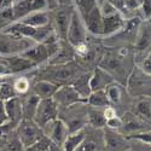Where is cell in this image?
<instances>
[{
    "mask_svg": "<svg viewBox=\"0 0 151 151\" xmlns=\"http://www.w3.org/2000/svg\"><path fill=\"white\" fill-rule=\"evenodd\" d=\"M39 102H40V98L37 96H35L33 92H29L28 94L21 97L23 119H34V115H35V111H36Z\"/></svg>",
    "mask_w": 151,
    "mask_h": 151,
    "instance_id": "cell-29",
    "label": "cell"
},
{
    "mask_svg": "<svg viewBox=\"0 0 151 151\" xmlns=\"http://www.w3.org/2000/svg\"><path fill=\"white\" fill-rule=\"evenodd\" d=\"M5 63H6V65L9 68L11 76H14V75L26 74V73H29V71L34 70L35 68H37L30 59H28L26 56H23V55L6 57Z\"/></svg>",
    "mask_w": 151,
    "mask_h": 151,
    "instance_id": "cell-17",
    "label": "cell"
},
{
    "mask_svg": "<svg viewBox=\"0 0 151 151\" xmlns=\"http://www.w3.org/2000/svg\"><path fill=\"white\" fill-rule=\"evenodd\" d=\"M129 142H131V149L133 151H151V146H149L139 140L129 139Z\"/></svg>",
    "mask_w": 151,
    "mask_h": 151,
    "instance_id": "cell-41",
    "label": "cell"
},
{
    "mask_svg": "<svg viewBox=\"0 0 151 151\" xmlns=\"http://www.w3.org/2000/svg\"><path fill=\"white\" fill-rule=\"evenodd\" d=\"M34 44L35 41L29 37L19 36L6 30L0 32V56L1 57L6 58L11 56L22 55Z\"/></svg>",
    "mask_w": 151,
    "mask_h": 151,
    "instance_id": "cell-5",
    "label": "cell"
},
{
    "mask_svg": "<svg viewBox=\"0 0 151 151\" xmlns=\"http://www.w3.org/2000/svg\"><path fill=\"white\" fill-rule=\"evenodd\" d=\"M132 50L135 64H139L151 52V19H143L140 22Z\"/></svg>",
    "mask_w": 151,
    "mask_h": 151,
    "instance_id": "cell-6",
    "label": "cell"
},
{
    "mask_svg": "<svg viewBox=\"0 0 151 151\" xmlns=\"http://www.w3.org/2000/svg\"><path fill=\"white\" fill-rule=\"evenodd\" d=\"M128 139L139 140V142H142V143L151 146V129L144 131V132H140V133H137V134H133V135L128 137Z\"/></svg>",
    "mask_w": 151,
    "mask_h": 151,
    "instance_id": "cell-39",
    "label": "cell"
},
{
    "mask_svg": "<svg viewBox=\"0 0 151 151\" xmlns=\"http://www.w3.org/2000/svg\"><path fill=\"white\" fill-rule=\"evenodd\" d=\"M126 23V18L120 14L119 11L114 12L111 15L103 16V32L102 37H108L116 34Z\"/></svg>",
    "mask_w": 151,
    "mask_h": 151,
    "instance_id": "cell-19",
    "label": "cell"
},
{
    "mask_svg": "<svg viewBox=\"0 0 151 151\" xmlns=\"http://www.w3.org/2000/svg\"><path fill=\"white\" fill-rule=\"evenodd\" d=\"M127 151H133V150H132V149H129V150H127Z\"/></svg>",
    "mask_w": 151,
    "mask_h": 151,
    "instance_id": "cell-46",
    "label": "cell"
},
{
    "mask_svg": "<svg viewBox=\"0 0 151 151\" xmlns=\"http://www.w3.org/2000/svg\"><path fill=\"white\" fill-rule=\"evenodd\" d=\"M16 134L27 149L44 137V131L33 119H23L16 126Z\"/></svg>",
    "mask_w": 151,
    "mask_h": 151,
    "instance_id": "cell-9",
    "label": "cell"
},
{
    "mask_svg": "<svg viewBox=\"0 0 151 151\" xmlns=\"http://www.w3.org/2000/svg\"><path fill=\"white\" fill-rule=\"evenodd\" d=\"M34 82L33 70L26 74L21 75H14L12 76V83H14V88L17 94V97L26 96L29 92H32V86Z\"/></svg>",
    "mask_w": 151,
    "mask_h": 151,
    "instance_id": "cell-23",
    "label": "cell"
},
{
    "mask_svg": "<svg viewBox=\"0 0 151 151\" xmlns=\"http://www.w3.org/2000/svg\"><path fill=\"white\" fill-rule=\"evenodd\" d=\"M12 22H15L14 14H12V9H9V10L0 12V32L6 29Z\"/></svg>",
    "mask_w": 151,
    "mask_h": 151,
    "instance_id": "cell-38",
    "label": "cell"
},
{
    "mask_svg": "<svg viewBox=\"0 0 151 151\" xmlns=\"http://www.w3.org/2000/svg\"><path fill=\"white\" fill-rule=\"evenodd\" d=\"M14 97H17V94L14 88V83H12V76L3 78L0 81V99L5 102Z\"/></svg>",
    "mask_w": 151,
    "mask_h": 151,
    "instance_id": "cell-34",
    "label": "cell"
},
{
    "mask_svg": "<svg viewBox=\"0 0 151 151\" xmlns=\"http://www.w3.org/2000/svg\"><path fill=\"white\" fill-rule=\"evenodd\" d=\"M87 111H88V104L86 102H80L68 108L59 109L58 117L67 124L69 132L73 133L83 129L86 126H88Z\"/></svg>",
    "mask_w": 151,
    "mask_h": 151,
    "instance_id": "cell-3",
    "label": "cell"
},
{
    "mask_svg": "<svg viewBox=\"0 0 151 151\" xmlns=\"http://www.w3.org/2000/svg\"><path fill=\"white\" fill-rule=\"evenodd\" d=\"M86 128V127H85ZM85 128L80 129L78 132H73L69 133V135L67 137V139L63 144V151H75L78 149V146L81 144L83 137H85Z\"/></svg>",
    "mask_w": 151,
    "mask_h": 151,
    "instance_id": "cell-32",
    "label": "cell"
},
{
    "mask_svg": "<svg viewBox=\"0 0 151 151\" xmlns=\"http://www.w3.org/2000/svg\"><path fill=\"white\" fill-rule=\"evenodd\" d=\"M137 65H139L146 74H149L151 76V52L139 63V64H137Z\"/></svg>",
    "mask_w": 151,
    "mask_h": 151,
    "instance_id": "cell-42",
    "label": "cell"
},
{
    "mask_svg": "<svg viewBox=\"0 0 151 151\" xmlns=\"http://www.w3.org/2000/svg\"><path fill=\"white\" fill-rule=\"evenodd\" d=\"M129 110L134 115L151 124V97L133 98Z\"/></svg>",
    "mask_w": 151,
    "mask_h": 151,
    "instance_id": "cell-21",
    "label": "cell"
},
{
    "mask_svg": "<svg viewBox=\"0 0 151 151\" xmlns=\"http://www.w3.org/2000/svg\"><path fill=\"white\" fill-rule=\"evenodd\" d=\"M97 6H98L97 0H78L75 3V9H76V11L80 14L81 17H85Z\"/></svg>",
    "mask_w": 151,
    "mask_h": 151,
    "instance_id": "cell-36",
    "label": "cell"
},
{
    "mask_svg": "<svg viewBox=\"0 0 151 151\" xmlns=\"http://www.w3.org/2000/svg\"><path fill=\"white\" fill-rule=\"evenodd\" d=\"M88 37V32L85 26L83 18L80 16V14L75 9L74 14L71 16L69 27H68V32H67V37L65 40L71 45V46H78L82 42H85Z\"/></svg>",
    "mask_w": 151,
    "mask_h": 151,
    "instance_id": "cell-10",
    "label": "cell"
},
{
    "mask_svg": "<svg viewBox=\"0 0 151 151\" xmlns=\"http://www.w3.org/2000/svg\"><path fill=\"white\" fill-rule=\"evenodd\" d=\"M104 151H127L131 149V142L119 131L104 128Z\"/></svg>",
    "mask_w": 151,
    "mask_h": 151,
    "instance_id": "cell-14",
    "label": "cell"
},
{
    "mask_svg": "<svg viewBox=\"0 0 151 151\" xmlns=\"http://www.w3.org/2000/svg\"><path fill=\"white\" fill-rule=\"evenodd\" d=\"M78 62H69L65 64H50L46 63L33 70V76L35 80H47L56 83L57 86L71 85L80 75L86 73Z\"/></svg>",
    "mask_w": 151,
    "mask_h": 151,
    "instance_id": "cell-2",
    "label": "cell"
},
{
    "mask_svg": "<svg viewBox=\"0 0 151 151\" xmlns=\"http://www.w3.org/2000/svg\"><path fill=\"white\" fill-rule=\"evenodd\" d=\"M75 151H104L103 129L86 126L85 137Z\"/></svg>",
    "mask_w": 151,
    "mask_h": 151,
    "instance_id": "cell-12",
    "label": "cell"
},
{
    "mask_svg": "<svg viewBox=\"0 0 151 151\" xmlns=\"http://www.w3.org/2000/svg\"><path fill=\"white\" fill-rule=\"evenodd\" d=\"M42 131H44V135H46L48 139H51L58 146H63L67 137L70 133L67 124L59 117H57V119L52 120L51 122H48L47 124H45Z\"/></svg>",
    "mask_w": 151,
    "mask_h": 151,
    "instance_id": "cell-15",
    "label": "cell"
},
{
    "mask_svg": "<svg viewBox=\"0 0 151 151\" xmlns=\"http://www.w3.org/2000/svg\"><path fill=\"white\" fill-rule=\"evenodd\" d=\"M26 151H63V147L58 146L51 139H48L46 135H44L35 144L27 147Z\"/></svg>",
    "mask_w": 151,
    "mask_h": 151,
    "instance_id": "cell-31",
    "label": "cell"
},
{
    "mask_svg": "<svg viewBox=\"0 0 151 151\" xmlns=\"http://www.w3.org/2000/svg\"><path fill=\"white\" fill-rule=\"evenodd\" d=\"M1 150L3 151H26V146L22 144L19 138L17 137L16 129L11 133V135L9 137V139L6 140V143L4 144Z\"/></svg>",
    "mask_w": 151,
    "mask_h": 151,
    "instance_id": "cell-35",
    "label": "cell"
},
{
    "mask_svg": "<svg viewBox=\"0 0 151 151\" xmlns=\"http://www.w3.org/2000/svg\"><path fill=\"white\" fill-rule=\"evenodd\" d=\"M22 55L26 56L28 59H30L36 67L46 64L50 59L48 52H47V50L42 42H35L33 46H30L27 51H24Z\"/></svg>",
    "mask_w": 151,
    "mask_h": 151,
    "instance_id": "cell-22",
    "label": "cell"
},
{
    "mask_svg": "<svg viewBox=\"0 0 151 151\" xmlns=\"http://www.w3.org/2000/svg\"><path fill=\"white\" fill-rule=\"evenodd\" d=\"M16 1H18V0H0V12L12 9Z\"/></svg>",
    "mask_w": 151,
    "mask_h": 151,
    "instance_id": "cell-44",
    "label": "cell"
},
{
    "mask_svg": "<svg viewBox=\"0 0 151 151\" xmlns=\"http://www.w3.org/2000/svg\"><path fill=\"white\" fill-rule=\"evenodd\" d=\"M75 60V48L67 40H62L59 50L50 58L47 63L50 64H65V63Z\"/></svg>",
    "mask_w": 151,
    "mask_h": 151,
    "instance_id": "cell-24",
    "label": "cell"
},
{
    "mask_svg": "<svg viewBox=\"0 0 151 151\" xmlns=\"http://www.w3.org/2000/svg\"><path fill=\"white\" fill-rule=\"evenodd\" d=\"M21 22L28 24V26L33 28L45 27L51 23V12L50 11H33L24 18H22Z\"/></svg>",
    "mask_w": 151,
    "mask_h": 151,
    "instance_id": "cell-27",
    "label": "cell"
},
{
    "mask_svg": "<svg viewBox=\"0 0 151 151\" xmlns=\"http://www.w3.org/2000/svg\"><path fill=\"white\" fill-rule=\"evenodd\" d=\"M0 81H1V78H0Z\"/></svg>",
    "mask_w": 151,
    "mask_h": 151,
    "instance_id": "cell-48",
    "label": "cell"
},
{
    "mask_svg": "<svg viewBox=\"0 0 151 151\" xmlns=\"http://www.w3.org/2000/svg\"><path fill=\"white\" fill-rule=\"evenodd\" d=\"M4 58H5V57H1V56H0V63H3V60H4Z\"/></svg>",
    "mask_w": 151,
    "mask_h": 151,
    "instance_id": "cell-45",
    "label": "cell"
},
{
    "mask_svg": "<svg viewBox=\"0 0 151 151\" xmlns=\"http://www.w3.org/2000/svg\"><path fill=\"white\" fill-rule=\"evenodd\" d=\"M58 114H59V108H58L57 103L53 100V98L40 99L33 120L39 124L41 128H44L45 124H47L52 120L57 119Z\"/></svg>",
    "mask_w": 151,
    "mask_h": 151,
    "instance_id": "cell-11",
    "label": "cell"
},
{
    "mask_svg": "<svg viewBox=\"0 0 151 151\" xmlns=\"http://www.w3.org/2000/svg\"><path fill=\"white\" fill-rule=\"evenodd\" d=\"M9 122V117L6 114V109H5V103L4 100L0 99V124H4Z\"/></svg>",
    "mask_w": 151,
    "mask_h": 151,
    "instance_id": "cell-43",
    "label": "cell"
},
{
    "mask_svg": "<svg viewBox=\"0 0 151 151\" xmlns=\"http://www.w3.org/2000/svg\"><path fill=\"white\" fill-rule=\"evenodd\" d=\"M75 11V5H63L58 4L56 9L51 12V24L55 29V33L62 40H65L68 27L71 19V16Z\"/></svg>",
    "mask_w": 151,
    "mask_h": 151,
    "instance_id": "cell-8",
    "label": "cell"
},
{
    "mask_svg": "<svg viewBox=\"0 0 151 151\" xmlns=\"http://www.w3.org/2000/svg\"><path fill=\"white\" fill-rule=\"evenodd\" d=\"M74 1H75V3H76V1H78V0H74Z\"/></svg>",
    "mask_w": 151,
    "mask_h": 151,
    "instance_id": "cell-47",
    "label": "cell"
},
{
    "mask_svg": "<svg viewBox=\"0 0 151 151\" xmlns=\"http://www.w3.org/2000/svg\"><path fill=\"white\" fill-rule=\"evenodd\" d=\"M86 103L90 106H94V108H106V106L110 105L104 90L91 92L88 98L86 99Z\"/></svg>",
    "mask_w": 151,
    "mask_h": 151,
    "instance_id": "cell-33",
    "label": "cell"
},
{
    "mask_svg": "<svg viewBox=\"0 0 151 151\" xmlns=\"http://www.w3.org/2000/svg\"><path fill=\"white\" fill-rule=\"evenodd\" d=\"M133 50L128 46L106 47L102 55L98 67L106 70L115 81L124 85L131 70L134 67Z\"/></svg>",
    "mask_w": 151,
    "mask_h": 151,
    "instance_id": "cell-1",
    "label": "cell"
},
{
    "mask_svg": "<svg viewBox=\"0 0 151 151\" xmlns=\"http://www.w3.org/2000/svg\"><path fill=\"white\" fill-rule=\"evenodd\" d=\"M121 127H122V117L120 115L112 116V117L106 120L105 128H110V129H114V131H120Z\"/></svg>",
    "mask_w": 151,
    "mask_h": 151,
    "instance_id": "cell-40",
    "label": "cell"
},
{
    "mask_svg": "<svg viewBox=\"0 0 151 151\" xmlns=\"http://www.w3.org/2000/svg\"><path fill=\"white\" fill-rule=\"evenodd\" d=\"M15 129H16V124L11 123V122L0 124V149L4 146V144L9 139V137L11 135V133Z\"/></svg>",
    "mask_w": 151,
    "mask_h": 151,
    "instance_id": "cell-37",
    "label": "cell"
},
{
    "mask_svg": "<svg viewBox=\"0 0 151 151\" xmlns=\"http://www.w3.org/2000/svg\"><path fill=\"white\" fill-rule=\"evenodd\" d=\"M71 86L74 87V90L79 93L81 99L86 102V99L88 98V96L92 92V90H91V71H86L82 75H80V76L71 83Z\"/></svg>",
    "mask_w": 151,
    "mask_h": 151,
    "instance_id": "cell-28",
    "label": "cell"
},
{
    "mask_svg": "<svg viewBox=\"0 0 151 151\" xmlns=\"http://www.w3.org/2000/svg\"><path fill=\"white\" fill-rule=\"evenodd\" d=\"M52 98L57 103L59 109L68 108L73 104H76V103H80V102H85V100L81 99L79 93L74 90V87L71 85L59 86Z\"/></svg>",
    "mask_w": 151,
    "mask_h": 151,
    "instance_id": "cell-16",
    "label": "cell"
},
{
    "mask_svg": "<svg viewBox=\"0 0 151 151\" xmlns=\"http://www.w3.org/2000/svg\"><path fill=\"white\" fill-rule=\"evenodd\" d=\"M121 117H122V127L119 132L124 134L127 138L133 134L151 129L150 123H147L146 121H144L140 117H138L137 115H134L131 110L124 111L121 115Z\"/></svg>",
    "mask_w": 151,
    "mask_h": 151,
    "instance_id": "cell-13",
    "label": "cell"
},
{
    "mask_svg": "<svg viewBox=\"0 0 151 151\" xmlns=\"http://www.w3.org/2000/svg\"><path fill=\"white\" fill-rule=\"evenodd\" d=\"M0 151H3V150H1V149H0Z\"/></svg>",
    "mask_w": 151,
    "mask_h": 151,
    "instance_id": "cell-49",
    "label": "cell"
},
{
    "mask_svg": "<svg viewBox=\"0 0 151 151\" xmlns=\"http://www.w3.org/2000/svg\"><path fill=\"white\" fill-rule=\"evenodd\" d=\"M112 82H115V79L103 68L97 65L94 69L91 70V90H92V92L105 90Z\"/></svg>",
    "mask_w": 151,
    "mask_h": 151,
    "instance_id": "cell-20",
    "label": "cell"
},
{
    "mask_svg": "<svg viewBox=\"0 0 151 151\" xmlns=\"http://www.w3.org/2000/svg\"><path fill=\"white\" fill-rule=\"evenodd\" d=\"M83 18L85 26L87 28L90 35L93 36H99L102 37V32H103V15L100 12L99 6L93 9L90 14H87Z\"/></svg>",
    "mask_w": 151,
    "mask_h": 151,
    "instance_id": "cell-18",
    "label": "cell"
},
{
    "mask_svg": "<svg viewBox=\"0 0 151 151\" xmlns=\"http://www.w3.org/2000/svg\"><path fill=\"white\" fill-rule=\"evenodd\" d=\"M124 86L132 98L151 97V76L137 64L131 70Z\"/></svg>",
    "mask_w": 151,
    "mask_h": 151,
    "instance_id": "cell-4",
    "label": "cell"
},
{
    "mask_svg": "<svg viewBox=\"0 0 151 151\" xmlns=\"http://www.w3.org/2000/svg\"><path fill=\"white\" fill-rule=\"evenodd\" d=\"M5 109L9 117V122L18 124L21 120H23V111H22V103L21 97H14L9 100H5Z\"/></svg>",
    "mask_w": 151,
    "mask_h": 151,
    "instance_id": "cell-25",
    "label": "cell"
},
{
    "mask_svg": "<svg viewBox=\"0 0 151 151\" xmlns=\"http://www.w3.org/2000/svg\"><path fill=\"white\" fill-rule=\"evenodd\" d=\"M59 86L47 80H35L32 86V92L40 99L52 98Z\"/></svg>",
    "mask_w": 151,
    "mask_h": 151,
    "instance_id": "cell-26",
    "label": "cell"
},
{
    "mask_svg": "<svg viewBox=\"0 0 151 151\" xmlns=\"http://www.w3.org/2000/svg\"><path fill=\"white\" fill-rule=\"evenodd\" d=\"M87 122L88 126L99 129H104L106 126V119L104 115V108H94L88 105L87 111Z\"/></svg>",
    "mask_w": 151,
    "mask_h": 151,
    "instance_id": "cell-30",
    "label": "cell"
},
{
    "mask_svg": "<svg viewBox=\"0 0 151 151\" xmlns=\"http://www.w3.org/2000/svg\"><path fill=\"white\" fill-rule=\"evenodd\" d=\"M109 100V104L114 108L117 114L121 116L124 111L129 110L131 103H132V97L127 93L126 86L115 81L111 85H109L104 90Z\"/></svg>",
    "mask_w": 151,
    "mask_h": 151,
    "instance_id": "cell-7",
    "label": "cell"
}]
</instances>
